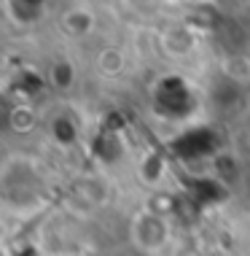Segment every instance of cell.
Wrapping results in <instances>:
<instances>
[{
	"mask_svg": "<svg viewBox=\"0 0 250 256\" xmlns=\"http://www.w3.org/2000/svg\"><path fill=\"white\" fill-rule=\"evenodd\" d=\"M248 3H250V0H248Z\"/></svg>",
	"mask_w": 250,
	"mask_h": 256,
	"instance_id": "obj_6",
	"label": "cell"
},
{
	"mask_svg": "<svg viewBox=\"0 0 250 256\" xmlns=\"http://www.w3.org/2000/svg\"><path fill=\"white\" fill-rule=\"evenodd\" d=\"M121 68H124V60H121V54L116 52V49H108V52L100 54V70L102 73L113 76V73H119Z\"/></svg>",
	"mask_w": 250,
	"mask_h": 256,
	"instance_id": "obj_4",
	"label": "cell"
},
{
	"mask_svg": "<svg viewBox=\"0 0 250 256\" xmlns=\"http://www.w3.org/2000/svg\"><path fill=\"white\" fill-rule=\"evenodd\" d=\"M194 46H197V38H194L189 30H183V27H172L164 36V49H167V54H172V57H189L194 52Z\"/></svg>",
	"mask_w": 250,
	"mask_h": 256,
	"instance_id": "obj_2",
	"label": "cell"
},
{
	"mask_svg": "<svg viewBox=\"0 0 250 256\" xmlns=\"http://www.w3.org/2000/svg\"><path fill=\"white\" fill-rule=\"evenodd\" d=\"M62 27H65L70 36H83V32L92 27V14L89 11H70L62 19Z\"/></svg>",
	"mask_w": 250,
	"mask_h": 256,
	"instance_id": "obj_3",
	"label": "cell"
},
{
	"mask_svg": "<svg viewBox=\"0 0 250 256\" xmlns=\"http://www.w3.org/2000/svg\"><path fill=\"white\" fill-rule=\"evenodd\" d=\"M132 240H135L137 248H143L148 254H156L170 240V224H167V218L162 213L143 210L132 218Z\"/></svg>",
	"mask_w": 250,
	"mask_h": 256,
	"instance_id": "obj_1",
	"label": "cell"
},
{
	"mask_svg": "<svg viewBox=\"0 0 250 256\" xmlns=\"http://www.w3.org/2000/svg\"><path fill=\"white\" fill-rule=\"evenodd\" d=\"M11 122H13V130H30L32 124H35V116H32V110L24 108V114H22V110H16Z\"/></svg>",
	"mask_w": 250,
	"mask_h": 256,
	"instance_id": "obj_5",
	"label": "cell"
}]
</instances>
